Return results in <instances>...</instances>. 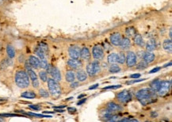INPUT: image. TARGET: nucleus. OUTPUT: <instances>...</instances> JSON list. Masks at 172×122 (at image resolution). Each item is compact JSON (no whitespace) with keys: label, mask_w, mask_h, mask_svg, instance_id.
<instances>
[{"label":"nucleus","mask_w":172,"mask_h":122,"mask_svg":"<svg viewBox=\"0 0 172 122\" xmlns=\"http://www.w3.org/2000/svg\"><path fill=\"white\" fill-rule=\"evenodd\" d=\"M136 97L143 106L156 102L157 99V93L151 88H143L138 90L136 94Z\"/></svg>","instance_id":"nucleus-1"},{"label":"nucleus","mask_w":172,"mask_h":122,"mask_svg":"<svg viewBox=\"0 0 172 122\" xmlns=\"http://www.w3.org/2000/svg\"><path fill=\"white\" fill-rule=\"evenodd\" d=\"M14 80L17 86L22 89L27 88L30 84V79L28 73L24 70H19L17 71L14 76Z\"/></svg>","instance_id":"nucleus-2"},{"label":"nucleus","mask_w":172,"mask_h":122,"mask_svg":"<svg viewBox=\"0 0 172 122\" xmlns=\"http://www.w3.org/2000/svg\"><path fill=\"white\" fill-rule=\"evenodd\" d=\"M47 83H48V93L55 98H58V97L61 96L62 91H61V85L59 84V83L54 80L53 79H52V78L48 79Z\"/></svg>","instance_id":"nucleus-3"},{"label":"nucleus","mask_w":172,"mask_h":122,"mask_svg":"<svg viewBox=\"0 0 172 122\" xmlns=\"http://www.w3.org/2000/svg\"><path fill=\"white\" fill-rule=\"evenodd\" d=\"M171 87V80H163L161 81L160 87L159 90L156 92L159 96H165L169 93Z\"/></svg>","instance_id":"nucleus-4"},{"label":"nucleus","mask_w":172,"mask_h":122,"mask_svg":"<svg viewBox=\"0 0 172 122\" xmlns=\"http://www.w3.org/2000/svg\"><path fill=\"white\" fill-rule=\"evenodd\" d=\"M126 59H125V63L128 68H132L136 66L137 63V55L133 51H128L125 54Z\"/></svg>","instance_id":"nucleus-5"},{"label":"nucleus","mask_w":172,"mask_h":122,"mask_svg":"<svg viewBox=\"0 0 172 122\" xmlns=\"http://www.w3.org/2000/svg\"><path fill=\"white\" fill-rule=\"evenodd\" d=\"M116 97H117V99L123 104L128 103L132 100V94L130 91L127 90H124L121 92H119Z\"/></svg>","instance_id":"nucleus-6"},{"label":"nucleus","mask_w":172,"mask_h":122,"mask_svg":"<svg viewBox=\"0 0 172 122\" xmlns=\"http://www.w3.org/2000/svg\"><path fill=\"white\" fill-rule=\"evenodd\" d=\"M46 71H47V73L51 75L52 79H53L56 81V82H60V81H61V79H62L61 72L57 68L52 67L50 65H48V67L47 68V69H46Z\"/></svg>","instance_id":"nucleus-7"},{"label":"nucleus","mask_w":172,"mask_h":122,"mask_svg":"<svg viewBox=\"0 0 172 122\" xmlns=\"http://www.w3.org/2000/svg\"><path fill=\"white\" fill-rule=\"evenodd\" d=\"M92 55L95 60H102L104 58V55H105L104 49L101 45H95V46H94L92 49Z\"/></svg>","instance_id":"nucleus-8"},{"label":"nucleus","mask_w":172,"mask_h":122,"mask_svg":"<svg viewBox=\"0 0 172 122\" xmlns=\"http://www.w3.org/2000/svg\"><path fill=\"white\" fill-rule=\"evenodd\" d=\"M26 71H27V73H28L29 79L32 82L33 87H34V88H38L39 86H40V83H39L37 75L36 74L35 71L33 70V68H30V69L27 70Z\"/></svg>","instance_id":"nucleus-9"},{"label":"nucleus","mask_w":172,"mask_h":122,"mask_svg":"<svg viewBox=\"0 0 172 122\" xmlns=\"http://www.w3.org/2000/svg\"><path fill=\"white\" fill-rule=\"evenodd\" d=\"M80 49L78 45H72L68 49V54L71 59H80Z\"/></svg>","instance_id":"nucleus-10"},{"label":"nucleus","mask_w":172,"mask_h":122,"mask_svg":"<svg viewBox=\"0 0 172 122\" xmlns=\"http://www.w3.org/2000/svg\"><path fill=\"white\" fill-rule=\"evenodd\" d=\"M67 65L70 67L71 68H72L73 70H78L80 68H82L83 66V62L80 60L79 59H69L67 61Z\"/></svg>","instance_id":"nucleus-11"},{"label":"nucleus","mask_w":172,"mask_h":122,"mask_svg":"<svg viewBox=\"0 0 172 122\" xmlns=\"http://www.w3.org/2000/svg\"><path fill=\"white\" fill-rule=\"evenodd\" d=\"M121 40H122V37H121V33H114L110 35L109 37V41L110 44H112L114 46H119L121 44Z\"/></svg>","instance_id":"nucleus-12"},{"label":"nucleus","mask_w":172,"mask_h":122,"mask_svg":"<svg viewBox=\"0 0 172 122\" xmlns=\"http://www.w3.org/2000/svg\"><path fill=\"white\" fill-rule=\"evenodd\" d=\"M106 109L110 113H113L119 112V111H121V109H122V108L118 103L114 102H109L106 104Z\"/></svg>","instance_id":"nucleus-13"},{"label":"nucleus","mask_w":172,"mask_h":122,"mask_svg":"<svg viewBox=\"0 0 172 122\" xmlns=\"http://www.w3.org/2000/svg\"><path fill=\"white\" fill-rule=\"evenodd\" d=\"M28 62L29 63L30 66L32 67V68L38 69L40 68V59L35 56H30L28 60Z\"/></svg>","instance_id":"nucleus-14"},{"label":"nucleus","mask_w":172,"mask_h":122,"mask_svg":"<svg viewBox=\"0 0 172 122\" xmlns=\"http://www.w3.org/2000/svg\"><path fill=\"white\" fill-rule=\"evenodd\" d=\"M91 57V54H90V52L89 48H81L80 49V57L83 60H89L90 59Z\"/></svg>","instance_id":"nucleus-15"},{"label":"nucleus","mask_w":172,"mask_h":122,"mask_svg":"<svg viewBox=\"0 0 172 122\" xmlns=\"http://www.w3.org/2000/svg\"><path fill=\"white\" fill-rule=\"evenodd\" d=\"M155 58H156V56L152 52H144V54L143 56V60L145 61L147 64L152 63Z\"/></svg>","instance_id":"nucleus-16"},{"label":"nucleus","mask_w":172,"mask_h":122,"mask_svg":"<svg viewBox=\"0 0 172 122\" xmlns=\"http://www.w3.org/2000/svg\"><path fill=\"white\" fill-rule=\"evenodd\" d=\"M131 45H132V42L130 39L128 37H124L121 40V44L119 46L122 50H128L131 47Z\"/></svg>","instance_id":"nucleus-17"},{"label":"nucleus","mask_w":172,"mask_h":122,"mask_svg":"<svg viewBox=\"0 0 172 122\" xmlns=\"http://www.w3.org/2000/svg\"><path fill=\"white\" fill-rule=\"evenodd\" d=\"M133 41L134 44L137 46H139V47H143L145 45V42H144V40L142 37V36L138 34V33H137L133 37Z\"/></svg>","instance_id":"nucleus-18"},{"label":"nucleus","mask_w":172,"mask_h":122,"mask_svg":"<svg viewBox=\"0 0 172 122\" xmlns=\"http://www.w3.org/2000/svg\"><path fill=\"white\" fill-rule=\"evenodd\" d=\"M87 74H86V71L84 70H79L77 71V73L75 74V77L77 78V79L79 82H84L87 79Z\"/></svg>","instance_id":"nucleus-19"},{"label":"nucleus","mask_w":172,"mask_h":122,"mask_svg":"<svg viewBox=\"0 0 172 122\" xmlns=\"http://www.w3.org/2000/svg\"><path fill=\"white\" fill-rule=\"evenodd\" d=\"M86 70V74H87V75H89V76H90V77H94V76H95L96 75L95 71H94V65H93L92 62H90V63L87 64Z\"/></svg>","instance_id":"nucleus-20"},{"label":"nucleus","mask_w":172,"mask_h":122,"mask_svg":"<svg viewBox=\"0 0 172 122\" xmlns=\"http://www.w3.org/2000/svg\"><path fill=\"white\" fill-rule=\"evenodd\" d=\"M107 61L109 64H117L118 61V54L115 53V52H112L110 54L108 55L107 56Z\"/></svg>","instance_id":"nucleus-21"},{"label":"nucleus","mask_w":172,"mask_h":122,"mask_svg":"<svg viewBox=\"0 0 172 122\" xmlns=\"http://www.w3.org/2000/svg\"><path fill=\"white\" fill-rule=\"evenodd\" d=\"M75 73L74 72V71L70 70V71H67L65 74V79L67 81V83H72L75 80Z\"/></svg>","instance_id":"nucleus-22"},{"label":"nucleus","mask_w":172,"mask_h":122,"mask_svg":"<svg viewBox=\"0 0 172 122\" xmlns=\"http://www.w3.org/2000/svg\"><path fill=\"white\" fill-rule=\"evenodd\" d=\"M7 54L9 59H13L16 56V51L15 48H14V46L10 45H8L7 46Z\"/></svg>","instance_id":"nucleus-23"},{"label":"nucleus","mask_w":172,"mask_h":122,"mask_svg":"<svg viewBox=\"0 0 172 122\" xmlns=\"http://www.w3.org/2000/svg\"><path fill=\"white\" fill-rule=\"evenodd\" d=\"M162 48L167 52H171L172 51V42L171 39H166L162 42Z\"/></svg>","instance_id":"nucleus-24"},{"label":"nucleus","mask_w":172,"mask_h":122,"mask_svg":"<svg viewBox=\"0 0 172 122\" xmlns=\"http://www.w3.org/2000/svg\"><path fill=\"white\" fill-rule=\"evenodd\" d=\"M21 97L22 98H29V99H32V98H35L37 97V94L34 91H32V90H28V91H25L23 92L22 94H21Z\"/></svg>","instance_id":"nucleus-25"},{"label":"nucleus","mask_w":172,"mask_h":122,"mask_svg":"<svg viewBox=\"0 0 172 122\" xmlns=\"http://www.w3.org/2000/svg\"><path fill=\"white\" fill-rule=\"evenodd\" d=\"M145 46H146L147 52H152L156 49V43L154 40H149V41L146 43Z\"/></svg>","instance_id":"nucleus-26"},{"label":"nucleus","mask_w":172,"mask_h":122,"mask_svg":"<svg viewBox=\"0 0 172 122\" xmlns=\"http://www.w3.org/2000/svg\"><path fill=\"white\" fill-rule=\"evenodd\" d=\"M160 83H161V81L159 80V79H155L150 83V88L152 90H154L155 92H157L159 90V87H160Z\"/></svg>","instance_id":"nucleus-27"},{"label":"nucleus","mask_w":172,"mask_h":122,"mask_svg":"<svg viewBox=\"0 0 172 122\" xmlns=\"http://www.w3.org/2000/svg\"><path fill=\"white\" fill-rule=\"evenodd\" d=\"M137 33V29H135L134 27H132V26H131V27H128L127 29H125V34L127 36L126 37H128V38H129V37H130V38L131 37H133L134 36L136 35Z\"/></svg>","instance_id":"nucleus-28"},{"label":"nucleus","mask_w":172,"mask_h":122,"mask_svg":"<svg viewBox=\"0 0 172 122\" xmlns=\"http://www.w3.org/2000/svg\"><path fill=\"white\" fill-rule=\"evenodd\" d=\"M121 68L120 66L118 65L117 64H113L109 65V71L110 73H118L119 71H121Z\"/></svg>","instance_id":"nucleus-29"},{"label":"nucleus","mask_w":172,"mask_h":122,"mask_svg":"<svg viewBox=\"0 0 172 122\" xmlns=\"http://www.w3.org/2000/svg\"><path fill=\"white\" fill-rule=\"evenodd\" d=\"M35 53H36V55H37V56H38L39 59H40V60H42V59H45V56H46V52H45L43 51V50H42V49L41 48H39V47H37V48H36Z\"/></svg>","instance_id":"nucleus-30"},{"label":"nucleus","mask_w":172,"mask_h":122,"mask_svg":"<svg viewBox=\"0 0 172 122\" xmlns=\"http://www.w3.org/2000/svg\"><path fill=\"white\" fill-rule=\"evenodd\" d=\"M125 59H126V56H125V53L124 52H121L118 53V64H124L125 63Z\"/></svg>","instance_id":"nucleus-31"},{"label":"nucleus","mask_w":172,"mask_h":122,"mask_svg":"<svg viewBox=\"0 0 172 122\" xmlns=\"http://www.w3.org/2000/svg\"><path fill=\"white\" fill-rule=\"evenodd\" d=\"M39 77L43 83H45L48 80V73L46 71H41L39 72Z\"/></svg>","instance_id":"nucleus-32"},{"label":"nucleus","mask_w":172,"mask_h":122,"mask_svg":"<svg viewBox=\"0 0 172 122\" xmlns=\"http://www.w3.org/2000/svg\"><path fill=\"white\" fill-rule=\"evenodd\" d=\"M93 63V65H94V71H95L96 75L99 74V72L101 71V64H100V63H99V60H94Z\"/></svg>","instance_id":"nucleus-33"},{"label":"nucleus","mask_w":172,"mask_h":122,"mask_svg":"<svg viewBox=\"0 0 172 122\" xmlns=\"http://www.w3.org/2000/svg\"><path fill=\"white\" fill-rule=\"evenodd\" d=\"M148 64H147L145 61L141 60L137 64H136V66H137V69L143 70V69H145L148 67Z\"/></svg>","instance_id":"nucleus-34"},{"label":"nucleus","mask_w":172,"mask_h":122,"mask_svg":"<svg viewBox=\"0 0 172 122\" xmlns=\"http://www.w3.org/2000/svg\"><path fill=\"white\" fill-rule=\"evenodd\" d=\"M48 61L46 60V58L45 59H42V60H40V68H42V69H44V70H46L47 68L48 67Z\"/></svg>","instance_id":"nucleus-35"},{"label":"nucleus","mask_w":172,"mask_h":122,"mask_svg":"<svg viewBox=\"0 0 172 122\" xmlns=\"http://www.w3.org/2000/svg\"><path fill=\"white\" fill-rule=\"evenodd\" d=\"M112 115H113V114H112V113H110L109 111H108V110H106L105 113H102V117H102V120H104L105 121H108L109 119L111 117Z\"/></svg>","instance_id":"nucleus-36"},{"label":"nucleus","mask_w":172,"mask_h":122,"mask_svg":"<svg viewBox=\"0 0 172 122\" xmlns=\"http://www.w3.org/2000/svg\"><path fill=\"white\" fill-rule=\"evenodd\" d=\"M39 94L42 98H48L49 97V93L48 92V90H46L44 88H41V89L39 90Z\"/></svg>","instance_id":"nucleus-37"},{"label":"nucleus","mask_w":172,"mask_h":122,"mask_svg":"<svg viewBox=\"0 0 172 122\" xmlns=\"http://www.w3.org/2000/svg\"><path fill=\"white\" fill-rule=\"evenodd\" d=\"M120 117L118 115H112L111 117L105 122H118L120 121Z\"/></svg>","instance_id":"nucleus-38"},{"label":"nucleus","mask_w":172,"mask_h":122,"mask_svg":"<svg viewBox=\"0 0 172 122\" xmlns=\"http://www.w3.org/2000/svg\"><path fill=\"white\" fill-rule=\"evenodd\" d=\"M28 115L34 116V117H51V116L44 115V114H37V113H29Z\"/></svg>","instance_id":"nucleus-39"},{"label":"nucleus","mask_w":172,"mask_h":122,"mask_svg":"<svg viewBox=\"0 0 172 122\" xmlns=\"http://www.w3.org/2000/svg\"><path fill=\"white\" fill-rule=\"evenodd\" d=\"M121 87V85H114V86H109V87H104V89H118Z\"/></svg>","instance_id":"nucleus-40"},{"label":"nucleus","mask_w":172,"mask_h":122,"mask_svg":"<svg viewBox=\"0 0 172 122\" xmlns=\"http://www.w3.org/2000/svg\"><path fill=\"white\" fill-rule=\"evenodd\" d=\"M29 108L34 109V110H40L41 109V106H37V105H29Z\"/></svg>","instance_id":"nucleus-41"},{"label":"nucleus","mask_w":172,"mask_h":122,"mask_svg":"<svg viewBox=\"0 0 172 122\" xmlns=\"http://www.w3.org/2000/svg\"><path fill=\"white\" fill-rule=\"evenodd\" d=\"M71 88H76V87H79V82H75V81H74L72 83H71L70 85Z\"/></svg>","instance_id":"nucleus-42"},{"label":"nucleus","mask_w":172,"mask_h":122,"mask_svg":"<svg viewBox=\"0 0 172 122\" xmlns=\"http://www.w3.org/2000/svg\"><path fill=\"white\" fill-rule=\"evenodd\" d=\"M161 69V68L160 67H158V68H153L152 70H151L150 71V74H152V73H156V72H157V71H159V70Z\"/></svg>","instance_id":"nucleus-43"},{"label":"nucleus","mask_w":172,"mask_h":122,"mask_svg":"<svg viewBox=\"0 0 172 122\" xmlns=\"http://www.w3.org/2000/svg\"><path fill=\"white\" fill-rule=\"evenodd\" d=\"M67 110H68V112H70L71 113H73L76 112V109H75V108H73V107H69V108L67 109Z\"/></svg>","instance_id":"nucleus-44"},{"label":"nucleus","mask_w":172,"mask_h":122,"mask_svg":"<svg viewBox=\"0 0 172 122\" xmlns=\"http://www.w3.org/2000/svg\"><path fill=\"white\" fill-rule=\"evenodd\" d=\"M145 80V79H137V80H134V81H132V82H128L127 83L128 84H130V83H138V82H142V81H144Z\"/></svg>","instance_id":"nucleus-45"},{"label":"nucleus","mask_w":172,"mask_h":122,"mask_svg":"<svg viewBox=\"0 0 172 122\" xmlns=\"http://www.w3.org/2000/svg\"><path fill=\"white\" fill-rule=\"evenodd\" d=\"M140 77V74H133L130 75L131 79H138Z\"/></svg>","instance_id":"nucleus-46"},{"label":"nucleus","mask_w":172,"mask_h":122,"mask_svg":"<svg viewBox=\"0 0 172 122\" xmlns=\"http://www.w3.org/2000/svg\"><path fill=\"white\" fill-rule=\"evenodd\" d=\"M86 98H83V99L81 100V101H80L79 102L77 103V105H78V106H80V105H82V104H83V103L86 102Z\"/></svg>","instance_id":"nucleus-47"},{"label":"nucleus","mask_w":172,"mask_h":122,"mask_svg":"<svg viewBox=\"0 0 172 122\" xmlns=\"http://www.w3.org/2000/svg\"><path fill=\"white\" fill-rule=\"evenodd\" d=\"M1 116L2 117H16L18 115H17V114H1Z\"/></svg>","instance_id":"nucleus-48"},{"label":"nucleus","mask_w":172,"mask_h":122,"mask_svg":"<svg viewBox=\"0 0 172 122\" xmlns=\"http://www.w3.org/2000/svg\"><path fill=\"white\" fill-rule=\"evenodd\" d=\"M99 84H95V85H93V86H91V87H90L89 90H94V89H95V88H97V87H99Z\"/></svg>","instance_id":"nucleus-49"},{"label":"nucleus","mask_w":172,"mask_h":122,"mask_svg":"<svg viewBox=\"0 0 172 122\" xmlns=\"http://www.w3.org/2000/svg\"><path fill=\"white\" fill-rule=\"evenodd\" d=\"M128 118H123V119H121V120H120L118 122H128Z\"/></svg>","instance_id":"nucleus-50"},{"label":"nucleus","mask_w":172,"mask_h":122,"mask_svg":"<svg viewBox=\"0 0 172 122\" xmlns=\"http://www.w3.org/2000/svg\"><path fill=\"white\" fill-rule=\"evenodd\" d=\"M128 122H139V121H137L136 119H132V120H128Z\"/></svg>","instance_id":"nucleus-51"},{"label":"nucleus","mask_w":172,"mask_h":122,"mask_svg":"<svg viewBox=\"0 0 172 122\" xmlns=\"http://www.w3.org/2000/svg\"><path fill=\"white\" fill-rule=\"evenodd\" d=\"M171 62H170L169 64H167L164 65L163 68H167V67H169V66H171Z\"/></svg>","instance_id":"nucleus-52"},{"label":"nucleus","mask_w":172,"mask_h":122,"mask_svg":"<svg viewBox=\"0 0 172 122\" xmlns=\"http://www.w3.org/2000/svg\"><path fill=\"white\" fill-rule=\"evenodd\" d=\"M65 107V106H56V107H55L56 109H61V108H64Z\"/></svg>","instance_id":"nucleus-53"},{"label":"nucleus","mask_w":172,"mask_h":122,"mask_svg":"<svg viewBox=\"0 0 172 122\" xmlns=\"http://www.w3.org/2000/svg\"><path fill=\"white\" fill-rule=\"evenodd\" d=\"M169 37H170V39L171 40V29L170 30V33H169Z\"/></svg>","instance_id":"nucleus-54"},{"label":"nucleus","mask_w":172,"mask_h":122,"mask_svg":"<svg viewBox=\"0 0 172 122\" xmlns=\"http://www.w3.org/2000/svg\"><path fill=\"white\" fill-rule=\"evenodd\" d=\"M0 122H4L3 118H2V117H0Z\"/></svg>","instance_id":"nucleus-55"},{"label":"nucleus","mask_w":172,"mask_h":122,"mask_svg":"<svg viewBox=\"0 0 172 122\" xmlns=\"http://www.w3.org/2000/svg\"><path fill=\"white\" fill-rule=\"evenodd\" d=\"M145 122H151V121H146Z\"/></svg>","instance_id":"nucleus-56"}]
</instances>
